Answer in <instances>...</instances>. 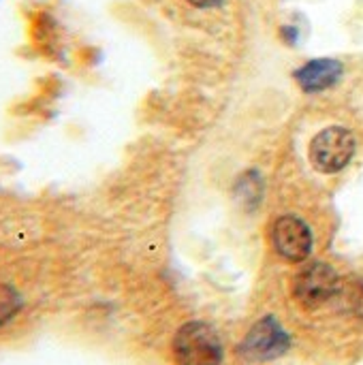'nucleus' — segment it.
Listing matches in <instances>:
<instances>
[{"mask_svg":"<svg viewBox=\"0 0 363 365\" xmlns=\"http://www.w3.org/2000/svg\"><path fill=\"white\" fill-rule=\"evenodd\" d=\"M178 365H220L223 344L218 334L205 323H188L173 338Z\"/></svg>","mask_w":363,"mask_h":365,"instance_id":"f257e3e1","label":"nucleus"},{"mask_svg":"<svg viewBox=\"0 0 363 365\" xmlns=\"http://www.w3.org/2000/svg\"><path fill=\"white\" fill-rule=\"evenodd\" d=\"M355 154V137L342 126L321 130L310 141V160L323 173H336L344 169Z\"/></svg>","mask_w":363,"mask_h":365,"instance_id":"f03ea898","label":"nucleus"},{"mask_svg":"<svg viewBox=\"0 0 363 365\" xmlns=\"http://www.w3.org/2000/svg\"><path fill=\"white\" fill-rule=\"evenodd\" d=\"M338 293V274L325 263H312L304 267L293 280V295L306 310L325 306Z\"/></svg>","mask_w":363,"mask_h":365,"instance_id":"7ed1b4c3","label":"nucleus"},{"mask_svg":"<svg viewBox=\"0 0 363 365\" xmlns=\"http://www.w3.org/2000/svg\"><path fill=\"white\" fill-rule=\"evenodd\" d=\"M272 244L282 259L291 263H300L308 259L312 250V233L308 225L297 216H282L274 222Z\"/></svg>","mask_w":363,"mask_h":365,"instance_id":"20e7f679","label":"nucleus"},{"mask_svg":"<svg viewBox=\"0 0 363 365\" xmlns=\"http://www.w3.org/2000/svg\"><path fill=\"white\" fill-rule=\"evenodd\" d=\"M287 349H289V336L285 334L280 323L272 317L257 323L242 346V351L250 359H274L280 357Z\"/></svg>","mask_w":363,"mask_h":365,"instance_id":"39448f33","label":"nucleus"},{"mask_svg":"<svg viewBox=\"0 0 363 365\" xmlns=\"http://www.w3.org/2000/svg\"><path fill=\"white\" fill-rule=\"evenodd\" d=\"M342 75V64L332 58H319L312 62H306L302 68L295 71V79L302 90L306 92H319L329 86H334Z\"/></svg>","mask_w":363,"mask_h":365,"instance_id":"423d86ee","label":"nucleus"},{"mask_svg":"<svg viewBox=\"0 0 363 365\" xmlns=\"http://www.w3.org/2000/svg\"><path fill=\"white\" fill-rule=\"evenodd\" d=\"M21 306H24V299L17 293V289L0 282V327L13 321L19 314Z\"/></svg>","mask_w":363,"mask_h":365,"instance_id":"0eeeda50","label":"nucleus"},{"mask_svg":"<svg viewBox=\"0 0 363 365\" xmlns=\"http://www.w3.org/2000/svg\"><path fill=\"white\" fill-rule=\"evenodd\" d=\"M351 302H353V310H355L359 317H363V282H359V284L353 289Z\"/></svg>","mask_w":363,"mask_h":365,"instance_id":"6e6552de","label":"nucleus"},{"mask_svg":"<svg viewBox=\"0 0 363 365\" xmlns=\"http://www.w3.org/2000/svg\"><path fill=\"white\" fill-rule=\"evenodd\" d=\"M190 4H195V6H201V9H208V6H216V4H220L223 0H188Z\"/></svg>","mask_w":363,"mask_h":365,"instance_id":"1a4fd4ad","label":"nucleus"}]
</instances>
